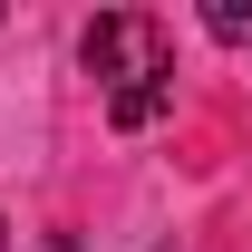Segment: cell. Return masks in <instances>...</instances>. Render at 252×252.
I'll return each instance as SVG.
<instances>
[{
  "instance_id": "1",
  "label": "cell",
  "mask_w": 252,
  "mask_h": 252,
  "mask_svg": "<svg viewBox=\"0 0 252 252\" xmlns=\"http://www.w3.org/2000/svg\"><path fill=\"white\" fill-rule=\"evenodd\" d=\"M78 59H88V78H107L117 97H136V88H165V78H175L165 20H146V10H107V20H88Z\"/></svg>"
},
{
  "instance_id": "2",
  "label": "cell",
  "mask_w": 252,
  "mask_h": 252,
  "mask_svg": "<svg viewBox=\"0 0 252 252\" xmlns=\"http://www.w3.org/2000/svg\"><path fill=\"white\" fill-rule=\"evenodd\" d=\"M165 107H175V78H165V88H136V97H107V117H117V136H136V126H156Z\"/></svg>"
},
{
  "instance_id": "3",
  "label": "cell",
  "mask_w": 252,
  "mask_h": 252,
  "mask_svg": "<svg viewBox=\"0 0 252 252\" xmlns=\"http://www.w3.org/2000/svg\"><path fill=\"white\" fill-rule=\"evenodd\" d=\"M204 30L223 49H252V0H204Z\"/></svg>"
},
{
  "instance_id": "4",
  "label": "cell",
  "mask_w": 252,
  "mask_h": 252,
  "mask_svg": "<svg viewBox=\"0 0 252 252\" xmlns=\"http://www.w3.org/2000/svg\"><path fill=\"white\" fill-rule=\"evenodd\" d=\"M0 243H10V223H0Z\"/></svg>"
}]
</instances>
